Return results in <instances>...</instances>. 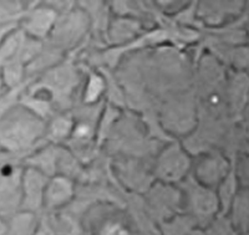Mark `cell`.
Here are the masks:
<instances>
[{
	"label": "cell",
	"instance_id": "1",
	"mask_svg": "<svg viewBox=\"0 0 249 235\" xmlns=\"http://www.w3.org/2000/svg\"><path fill=\"white\" fill-rule=\"evenodd\" d=\"M100 235H127V230L119 224H112V225H107Z\"/></svg>",
	"mask_w": 249,
	"mask_h": 235
}]
</instances>
